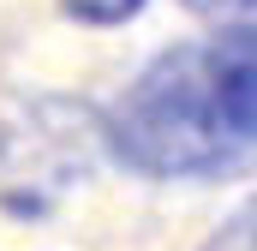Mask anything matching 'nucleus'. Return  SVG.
<instances>
[{"label":"nucleus","mask_w":257,"mask_h":251,"mask_svg":"<svg viewBox=\"0 0 257 251\" xmlns=\"http://www.w3.org/2000/svg\"><path fill=\"white\" fill-rule=\"evenodd\" d=\"M203 251H257V203H245V209H239Z\"/></svg>","instance_id":"2"},{"label":"nucleus","mask_w":257,"mask_h":251,"mask_svg":"<svg viewBox=\"0 0 257 251\" xmlns=\"http://www.w3.org/2000/svg\"><path fill=\"white\" fill-rule=\"evenodd\" d=\"M72 18H84V24H120V18H132L144 0H60Z\"/></svg>","instance_id":"3"},{"label":"nucleus","mask_w":257,"mask_h":251,"mask_svg":"<svg viewBox=\"0 0 257 251\" xmlns=\"http://www.w3.org/2000/svg\"><path fill=\"white\" fill-rule=\"evenodd\" d=\"M245 6H251V18H257V0H245Z\"/></svg>","instance_id":"4"},{"label":"nucleus","mask_w":257,"mask_h":251,"mask_svg":"<svg viewBox=\"0 0 257 251\" xmlns=\"http://www.w3.org/2000/svg\"><path fill=\"white\" fill-rule=\"evenodd\" d=\"M108 144L138 174L209 180L257 156V36L186 42L132 78L108 114Z\"/></svg>","instance_id":"1"}]
</instances>
